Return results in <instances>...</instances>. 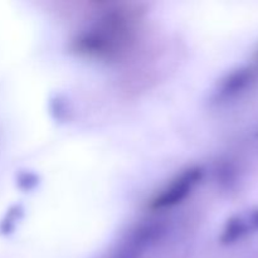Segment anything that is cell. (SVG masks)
<instances>
[{
	"instance_id": "1",
	"label": "cell",
	"mask_w": 258,
	"mask_h": 258,
	"mask_svg": "<svg viewBox=\"0 0 258 258\" xmlns=\"http://www.w3.org/2000/svg\"><path fill=\"white\" fill-rule=\"evenodd\" d=\"M201 178V170L196 169V170H189L188 173L183 174L175 183L171 184L170 188L166 191H164L160 197L154 201L153 207L154 208H165V207L174 206L185 198L188 191H190L197 184V181Z\"/></svg>"
}]
</instances>
